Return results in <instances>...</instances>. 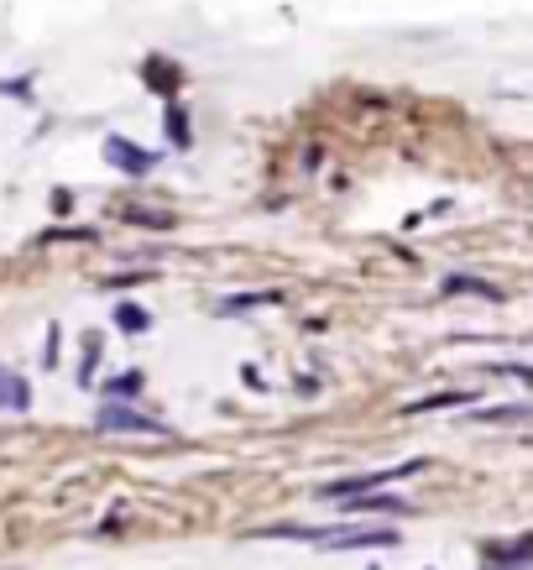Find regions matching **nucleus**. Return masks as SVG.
I'll return each instance as SVG.
<instances>
[{
    "label": "nucleus",
    "instance_id": "obj_1",
    "mask_svg": "<svg viewBox=\"0 0 533 570\" xmlns=\"http://www.w3.org/2000/svg\"><path fill=\"white\" fill-rule=\"evenodd\" d=\"M424 461H408L398 471H366V476H340V482H319L314 497H356V492H372V487H387V482H398V476H413Z\"/></svg>",
    "mask_w": 533,
    "mask_h": 570
},
{
    "label": "nucleus",
    "instance_id": "obj_2",
    "mask_svg": "<svg viewBox=\"0 0 533 570\" xmlns=\"http://www.w3.org/2000/svg\"><path fill=\"white\" fill-rule=\"evenodd\" d=\"M95 424L105 429V435H168V429H162V424H152L147 414H131L126 403H105Z\"/></svg>",
    "mask_w": 533,
    "mask_h": 570
},
{
    "label": "nucleus",
    "instance_id": "obj_3",
    "mask_svg": "<svg viewBox=\"0 0 533 570\" xmlns=\"http://www.w3.org/2000/svg\"><path fill=\"white\" fill-rule=\"evenodd\" d=\"M105 163H115V168L131 173V178H142V173H152V168H157V152H147V147L126 142V136H105Z\"/></svg>",
    "mask_w": 533,
    "mask_h": 570
},
{
    "label": "nucleus",
    "instance_id": "obj_4",
    "mask_svg": "<svg viewBox=\"0 0 533 570\" xmlns=\"http://www.w3.org/2000/svg\"><path fill=\"white\" fill-rule=\"evenodd\" d=\"M0 408H11V414H21V408H32V387L21 382L16 372L0 367Z\"/></svg>",
    "mask_w": 533,
    "mask_h": 570
},
{
    "label": "nucleus",
    "instance_id": "obj_5",
    "mask_svg": "<svg viewBox=\"0 0 533 570\" xmlns=\"http://www.w3.org/2000/svg\"><path fill=\"white\" fill-rule=\"evenodd\" d=\"M340 503H345V513H403L398 497H377V487L356 492V497H340Z\"/></svg>",
    "mask_w": 533,
    "mask_h": 570
},
{
    "label": "nucleus",
    "instance_id": "obj_6",
    "mask_svg": "<svg viewBox=\"0 0 533 570\" xmlns=\"http://www.w3.org/2000/svg\"><path fill=\"white\" fill-rule=\"evenodd\" d=\"M115 325H121L126 335H142V330H152V314L142 304H115Z\"/></svg>",
    "mask_w": 533,
    "mask_h": 570
},
{
    "label": "nucleus",
    "instance_id": "obj_7",
    "mask_svg": "<svg viewBox=\"0 0 533 570\" xmlns=\"http://www.w3.org/2000/svg\"><path fill=\"white\" fill-rule=\"evenodd\" d=\"M476 393H434V398H424V403H413L408 414H434V408H460V403H471Z\"/></svg>",
    "mask_w": 533,
    "mask_h": 570
},
{
    "label": "nucleus",
    "instance_id": "obj_8",
    "mask_svg": "<svg viewBox=\"0 0 533 570\" xmlns=\"http://www.w3.org/2000/svg\"><path fill=\"white\" fill-rule=\"evenodd\" d=\"M445 293H481V299H502L492 283H471V278H445Z\"/></svg>",
    "mask_w": 533,
    "mask_h": 570
},
{
    "label": "nucleus",
    "instance_id": "obj_9",
    "mask_svg": "<svg viewBox=\"0 0 533 570\" xmlns=\"http://www.w3.org/2000/svg\"><path fill=\"white\" fill-rule=\"evenodd\" d=\"M251 304H277V293H246V299H225V314H241Z\"/></svg>",
    "mask_w": 533,
    "mask_h": 570
},
{
    "label": "nucleus",
    "instance_id": "obj_10",
    "mask_svg": "<svg viewBox=\"0 0 533 570\" xmlns=\"http://www.w3.org/2000/svg\"><path fill=\"white\" fill-rule=\"evenodd\" d=\"M168 136H173V147H189V126H183V110L178 105L168 110Z\"/></svg>",
    "mask_w": 533,
    "mask_h": 570
},
{
    "label": "nucleus",
    "instance_id": "obj_11",
    "mask_svg": "<svg viewBox=\"0 0 533 570\" xmlns=\"http://www.w3.org/2000/svg\"><path fill=\"white\" fill-rule=\"evenodd\" d=\"M136 387H142V372H126L121 382H110V398H131Z\"/></svg>",
    "mask_w": 533,
    "mask_h": 570
}]
</instances>
